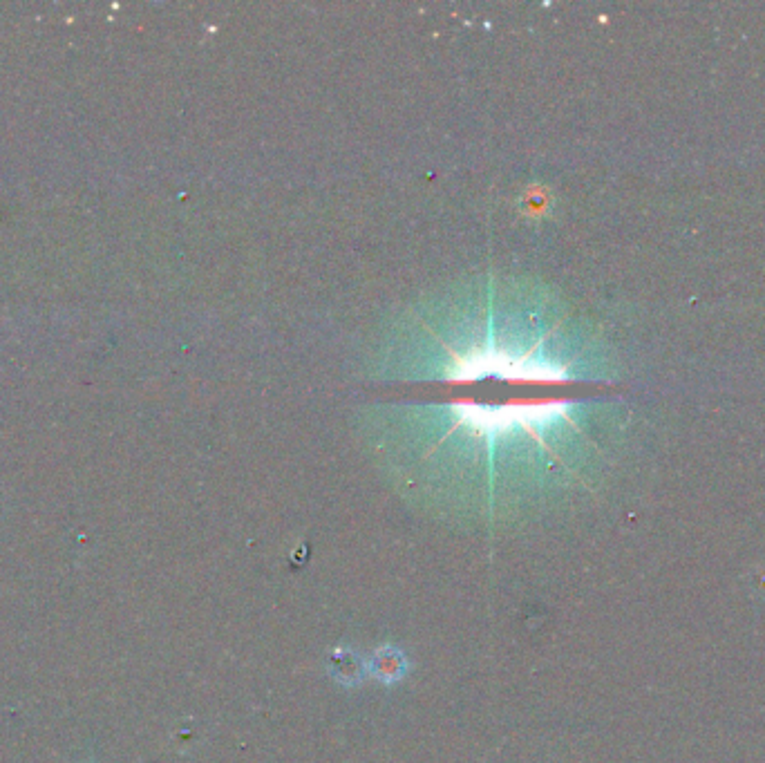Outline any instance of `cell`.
Instances as JSON below:
<instances>
[{
	"instance_id": "6da1fadb",
	"label": "cell",
	"mask_w": 765,
	"mask_h": 763,
	"mask_svg": "<svg viewBox=\"0 0 765 763\" xmlns=\"http://www.w3.org/2000/svg\"><path fill=\"white\" fill-rule=\"evenodd\" d=\"M372 672L379 678H383V681L392 683L405 674V658L401 656V652H396V649H390V647L379 649V652L374 654Z\"/></svg>"
}]
</instances>
